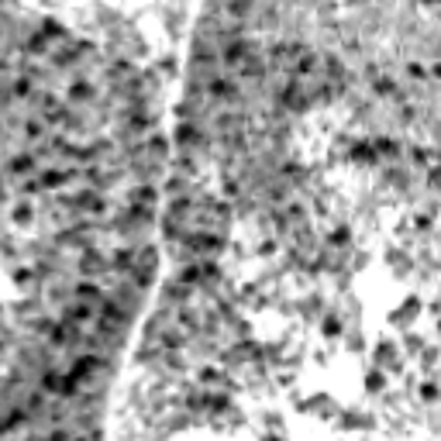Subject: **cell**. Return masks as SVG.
<instances>
[{
	"mask_svg": "<svg viewBox=\"0 0 441 441\" xmlns=\"http://www.w3.org/2000/svg\"><path fill=\"white\" fill-rule=\"evenodd\" d=\"M76 269H80V276H83V279H103V276L110 272V263H107V256L93 245V249H83V252H80Z\"/></svg>",
	"mask_w": 441,
	"mask_h": 441,
	"instance_id": "cell-1",
	"label": "cell"
},
{
	"mask_svg": "<svg viewBox=\"0 0 441 441\" xmlns=\"http://www.w3.org/2000/svg\"><path fill=\"white\" fill-rule=\"evenodd\" d=\"M159 300H163V307H169V310L186 307V303H193V286H186V283H179V279L169 276V279L159 286Z\"/></svg>",
	"mask_w": 441,
	"mask_h": 441,
	"instance_id": "cell-2",
	"label": "cell"
},
{
	"mask_svg": "<svg viewBox=\"0 0 441 441\" xmlns=\"http://www.w3.org/2000/svg\"><path fill=\"white\" fill-rule=\"evenodd\" d=\"M293 310L300 314V321L314 324V321H321V317L328 314V303H324V297H321V293H310V297L297 300V303H293Z\"/></svg>",
	"mask_w": 441,
	"mask_h": 441,
	"instance_id": "cell-3",
	"label": "cell"
},
{
	"mask_svg": "<svg viewBox=\"0 0 441 441\" xmlns=\"http://www.w3.org/2000/svg\"><path fill=\"white\" fill-rule=\"evenodd\" d=\"M372 362H376V369H383V372H386V369H393V372H400V369H403L400 349H397L393 342H386V338L376 345V352H372Z\"/></svg>",
	"mask_w": 441,
	"mask_h": 441,
	"instance_id": "cell-4",
	"label": "cell"
},
{
	"mask_svg": "<svg viewBox=\"0 0 441 441\" xmlns=\"http://www.w3.org/2000/svg\"><path fill=\"white\" fill-rule=\"evenodd\" d=\"M69 179H80V169L76 166H66V169H56V166H49V169H42V190H59V186H66Z\"/></svg>",
	"mask_w": 441,
	"mask_h": 441,
	"instance_id": "cell-5",
	"label": "cell"
},
{
	"mask_svg": "<svg viewBox=\"0 0 441 441\" xmlns=\"http://www.w3.org/2000/svg\"><path fill=\"white\" fill-rule=\"evenodd\" d=\"M128 203H138V207H152L156 210V203H159V186L156 183H135L131 190H128V197H124Z\"/></svg>",
	"mask_w": 441,
	"mask_h": 441,
	"instance_id": "cell-6",
	"label": "cell"
},
{
	"mask_svg": "<svg viewBox=\"0 0 441 441\" xmlns=\"http://www.w3.org/2000/svg\"><path fill=\"white\" fill-rule=\"evenodd\" d=\"M97 100V87L90 83L87 76H76L73 83H69V90H66V103L73 107V103H93Z\"/></svg>",
	"mask_w": 441,
	"mask_h": 441,
	"instance_id": "cell-7",
	"label": "cell"
},
{
	"mask_svg": "<svg viewBox=\"0 0 441 441\" xmlns=\"http://www.w3.org/2000/svg\"><path fill=\"white\" fill-rule=\"evenodd\" d=\"M145 159L166 166V159H169V142H166V135H159V131L145 135Z\"/></svg>",
	"mask_w": 441,
	"mask_h": 441,
	"instance_id": "cell-8",
	"label": "cell"
},
{
	"mask_svg": "<svg viewBox=\"0 0 441 441\" xmlns=\"http://www.w3.org/2000/svg\"><path fill=\"white\" fill-rule=\"evenodd\" d=\"M107 293H103V286L97 283V279H80V283H73V300H83V303H100Z\"/></svg>",
	"mask_w": 441,
	"mask_h": 441,
	"instance_id": "cell-9",
	"label": "cell"
},
{
	"mask_svg": "<svg viewBox=\"0 0 441 441\" xmlns=\"http://www.w3.org/2000/svg\"><path fill=\"white\" fill-rule=\"evenodd\" d=\"M35 166H38L35 152H17V156L7 159V176H31Z\"/></svg>",
	"mask_w": 441,
	"mask_h": 441,
	"instance_id": "cell-10",
	"label": "cell"
},
{
	"mask_svg": "<svg viewBox=\"0 0 441 441\" xmlns=\"http://www.w3.org/2000/svg\"><path fill=\"white\" fill-rule=\"evenodd\" d=\"M21 138H24L28 145L45 142V138H49V135H45V121H42V117H24V121H21Z\"/></svg>",
	"mask_w": 441,
	"mask_h": 441,
	"instance_id": "cell-11",
	"label": "cell"
},
{
	"mask_svg": "<svg viewBox=\"0 0 441 441\" xmlns=\"http://www.w3.org/2000/svg\"><path fill=\"white\" fill-rule=\"evenodd\" d=\"M349 159H352V163H362V166H372V163H376L372 142H369V138H358V142H352V149H349Z\"/></svg>",
	"mask_w": 441,
	"mask_h": 441,
	"instance_id": "cell-12",
	"label": "cell"
},
{
	"mask_svg": "<svg viewBox=\"0 0 441 441\" xmlns=\"http://www.w3.org/2000/svg\"><path fill=\"white\" fill-rule=\"evenodd\" d=\"M386 265L397 272V276H407L410 269H414V263H410V256L403 252V249H386Z\"/></svg>",
	"mask_w": 441,
	"mask_h": 441,
	"instance_id": "cell-13",
	"label": "cell"
},
{
	"mask_svg": "<svg viewBox=\"0 0 441 441\" xmlns=\"http://www.w3.org/2000/svg\"><path fill=\"white\" fill-rule=\"evenodd\" d=\"M403 76H407L414 87H428V83H431V80H428V69H424L421 59H407V63H403Z\"/></svg>",
	"mask_w": 441,
	"mask_h": 441,
	"instance_id": "cell-14",
	"label": "cell"
},
{
	"mask_svg": "<svg viewBox=\"0 0 441 441\" xmlns=\"http://www.w3.org/2000/svg\"><path fill=\"white\" fill-rule=\"evenodd\" d=\"M417 310H421V300H417V297H407L403 307H397V310L390 314V324H407L410 317H417Z\"/></svg>",
	"mask_w": 441,
	"mask_h": 441,
	"instance_id": "cell-15",
	"label": "cell"
},
{
	"mask_svg": "<svg viewBox=\"0 0 441 441\" xmlns=\"http://www.w3.org/2000/svg\"><path fill=\"white\" fill-rule=\"evenodd\" d=\"M321 335H324L328 342H335V338H342V335H345V324H342V314H324V317H321Z\"/></svg>",
	"mask_w": 441,
	"mask_h": 441,
	"instance_id": "cell-16",
	"label": "cell"
},
{
	"mask_svg": "<svg viewBox=\"0 0 441 441\" xmlns=\"http://www.w3.org/2000/svg\"><path fill=\"white\" fill-rule=\"evenodd\" d=\"M7 93H10V100H31L35 97V83L24 80V76H17V80L7 83Z\"/></svg>",
	"mask_w": 441,
	"mask_h": 441,
	"instance_id": "cell-17",
	"label": "cell"
},
{
	"mask_svg": "<svg viewBox=\"0 0 441 441\" xmlns=\"http://www.w3.org/2000/svg\"><path fill=\"white\" fill-rule=\"evenodd\" d=\"M386 386H390V376H386L383 369H369V372H365V393L376 397V393H383Z\"/></svg>",
	"mask_w": 441,
	"mask_h": 441,
	"instance_id": "cell-18",
	"label": "cell"
},
{
	"mask_svg": "<svg viewBox=\"0 0 441 441\" xmlns=\"http://www.w3.org/2000/svg\"><path fill=\"white\" fill-rule=\"evenodd\" d=\"M10 221H14V224H21V228H28V224L35 221V207H31L28 200L14 203V210H10Z\"/></svg>",
	"mask_w": 441,
	"mask_h": 441,
	"instance_id": "cell-19",
	"label": "cell"
},
{
	"mask_svg": "<svg viewBox=\"0 0 441 441\" xmlns=\"http://www.w3.org/2000/svg\"><path fill=\"white\" fill-rule=\"evenodd\" d=\"M283 252V242L279 238H272V235H265L263 242L256 245V252L252 256H259V259H272V256H279Z\"/></svg>",
	"mask_w": 441,
	"mask_h": 441,
	"instance_id": "cell-20",
	"label": "cell"
},
{
	"mask_svg": "<svg viewBox=\"0 0 441 441\" xmlns=\"http://www.w3.org/2000/svg\"><path fill=\"white\" fill-rule=\"evenodd\" d=\"M421 400H424V403H435V400H438V383H435V379H424V383H421Z\"/></svg>",
	"mask_w": 441,
	"mask_h": 441,
	"instance_id": "cell-21",
	"label": "cell"
},
{
	"mask_svg": "<svg viewBox=\"0 0 441 441\" xmlns=\"http://www.w3.org/2000/svg\"><path fill=\"white\" fill-rule=\"evenodd\" d=\"M342 338H345V349H349V352H362V349H365V338H362L358 331H345Z\"/></svg>",
	"mask_w": 441,
	"mask_h": 441,
	"instance_id": "cell-22",
	"label": "cell"
},
{
	"mask_svg": "<svg viewBox=\"0 0 441 441\" xmlns=\"http://www.w3.org/2000/svg\"><path fill=\"white\" fill-rule=\"evenodd\" d=\"M38 193H42V183H38V179H24V183H21V200L38 197Z\"/></svg>",
	"mask_w": 441,
	"mask_h": 441,
	"instance_id": "cell-23",
	"label": "cell"
},
{
	"mask_svg": "<svg viewBox=\"0 0 441 441\" xmlns=\"http://www.w3.org/2000/svg\"><path fill=\"white\" fill-rule=\"evenodd\" d=\"M42 438L45 441H73V431H69V428H52V431H45Z\"/></svg>",
	"mask_w": 441,
	"mask_h": 441,
	"instance_id": "cell-24",
	"label": "cell"
},
{
	"mask_svg": "<svg viewBox=\"0 0 441 441\" xmlns=\"http://www.w3.org/2000/svg\"><path fill=\"white\" fill-rule=\"evenodd\" d=\"M100 438H103L100 428H93V431H87V435H73V441H100Z\"/></svg>",
	"mask_w": 441,
	"mask_h": 441,
	"instance_id": "cell-25",
	"label": "cell"
},
{
	"mask_svg": "<svg viewBox=\"0 0 441 441\" xmlns=\"http://www.w3.org/2000/svg\"><path fill=\"white\" fill-rule=\"evenodd\" d=\"M263 441H286V435H276V431H269V435H263Z\"/></svg>",
	"mask_w": 441,
	"mask_h": 441,
	"instance_id": "cell-26",
	"label": "cell"
},
{
	"mask_svg": "<svg viewBox=\"0 0 441 441\" xmlns=\"http://www.w3.org/2000/svg\"><path fill=\"white\" fill-rule=\"evenodd\" d=\"M3 197H7V190H3V176H0V203H3Z\"/></svg>",
	"mask_w": 441,
	"mask_h": 441,
	"instance_id": "cell-27",
	"label": "cell"
},
{
	"mask_svg": "<svg viewBox=\"0 0 441 441\" xmlns=\"http://www.w3.org/2000/svg\"><path fill=\"white\" fill-rule=\"evenodd\" d=\"M3 317H7V307H3V303H0V324H3Z\"/></svg>",
	"mask_w": 441,
	"mask_h": 441,
	"instance_id": "cell-28",
	"label": "cell"
},
{
	"mask_svg": "<svg viewBox=\"0 0 441 441\" xmlns=\"http://www.w3.org/2000/svg\"><path fill=\"white\" fill-rule=\"evenodd\" d=\"M24 441H45V438H42V435H28Z\"/></svg>",
	"mask_w": 441,
	"mask_h": 441,
	"instance_id": "cell-29",
	"label": "cell"
}]
</instances>
